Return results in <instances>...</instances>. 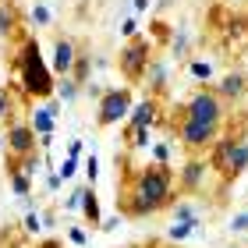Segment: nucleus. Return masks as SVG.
<instances>
[{
  "mask_svg": "<svg viewBox=\"0 0 248 248\" xmlns=\"http://www.w3.org/2000/svg\"><path fill=\"white\" fill-rule=\"evenodd\" d=\"M202 170H206V163L191 160V163H188V170H185V188H195V185L202 181Z\"/></svg>",
  "mask_w": 248,
  "mask_h": 248,
  "instance_id": "12",
  "label": "nucleus"
},
{
  "mask_svg": "<svg viewBox=\"0 0 248 248\" xmlns=\"http://www.w3.org/2000/svg\"><path fill=\"white\" fill-rule=\"evenodd\" d=\"M43 248H61V245H57V241H46V245H43Z\"/></svg>",
  "mask_w": 248,
  "mask_h": 248,
  "instance_id": "16",
  "label": "nucleus"
},
{
  "mask_svg": "<svg viewBox=\"0 0 248 248\" xmlns=\"http://www.w3.org/2000/svg\"><path fill=\"white\" fill-rule=\"evenodd\" d=\"M177 139H181V145L188 153H206V149L217 145L220 128H217V124H202V121L181 117V124H177Z\"/></svg>",
  "mask_w": 248,
  "mask_h": 248,
  "instance_id": "4",
  "label": "nucleus"
},
{
  "mask_svg": "<svg viewBox=\"0 0 248 248\" xmlns=\"http://www.w3.org/2000/svg\"><path fill=\"white\" fill-rule=\"evenodd\" d=\"M153 57V50H149V43L145 39H131L128 46L121 50V71H124V78H128V82H139V78L149 71V61Z\"/></svg>",
  "mask_w": 248,
  "mask_h": 248,
  "instance_id": "6",
  "label": "nucleus"
},
{
  "mask_svg": "<svg viewBox=\"0 0 248 248\" xmlns=\"http://www.w3.org/2000/svg\"><path fill=\"white\" fill-rule=\"evenodd\" d=\"M7 145H11V156H36V128H29V124H11L7 128Z\"/></svg>",
  "mask_w": 248,
  "mask_h": 248,
  "instance_id": "8",
  "label": "nucleus"
},
{
  "mask_svg": "<svg viewBox=\"0 0 248 248\" xmlns=\"http://www.w3.org/2000/svg\"><path fill=\"white\" fill-rule=\"evenodd\" d=\"M209 163L223 177H238L248 167V139H217V145L209 149Z\"/></svg>",
  "mask_w": 248,
  "mask_h": 248,
  "instance_id": "3",
  "label": "nucleus"
},
{
  "mask_svg": "<svg viewBox=\"0 0 248 248\" xmlns=\"http://www.w3.org/2000/svg\"><path fill=\"white\" fill-rule=\"evenodd\" d=\"M11 117V96H7V89H0V121H7Z\"/></svg>",
  "mask_w": 248,
  "mask_h": 248,
  "instance_id": "14",
  "label": "nucleus"
},
{
  "mask_svg": "<svg viewBox=\"0 0 248 248\" xmlns=\"http://www.w3.org/2000/svg\"><path fill=\"white\" fill-rule=\"evenodd\" d=\"M131 114V89H107L99 96V124L110 128Z\"/></svg>",
  "mask_w": 248,
  "mask_h": 248,
  "instance_id": "7",
  "label": "nucleus"
},
{
  "mask_svg": "<svg viewBox=\"0 0 248 248\" xmlns=\"http://www.w3.org/2000/svg\"><path fill=\"white\" fill-rule=\"evenodd\" d=\"M185 117L202 121V124H217V128H220V121H223V99L217 93H209V89H202V93H195L188 99Z\"/></svg>",
  "mask_w": 248,
  "mask_h": 248,
  "instance_id": "5",
  "label": "nucleus"
},
{
  "mask_svg": "<svg viewBox=\"0 0 248 248\" xmlns=\"http://www.w3.org/2000/svg\"><path fill=\"white\" fill-rule=\"evenodd\" d=\"M75 64H78V53H75V43H67V39H57V50H53V71H75Z\"/></svg>",
  "mask_w": 248,
  "mask_h": 248,
  "instance_id": "9",
  "label": "nucleus"
},
{
  "mask_svg": "<svg viewBox=\"0 0 248 248\" xmlns=\"http://www.w3.org/2000/svg\"><path fill=\"white\" fill-rule=\"evenodd\" d=\"M18 71H21V85H25L29 96H50L53 93V67L43 64V53H39V43L36 39H25L21 43V53H18Z\"/></svg>",
  "mask_w": 248,
  "mask_h": 248,
  "instance_id": "2",
  "label": "nucleus"
},
{
  "mask_svg": "<svg viewBox=\"0 0 248 248\" xmlns=\"http://www.w3.org/2000/svg\"><path fill=\"white\" fill-rule=\"evenodd\" d=\"M82 199H85V213H89V220H99V206H96V195H93V191H82Z\"/></svg>",
  "mask_w": 248,
  "mask_h": 248,
  "instance_id": "13",
  "label": "nucleus"
},
{
  "mask_svg": "<svg viewBox=\"0 0 248 248\" xmlns=\"http://www.w3.org/2000/svg\"><path fill=\"white\" fill-rule=\"evenodd\" d=\"M170 191H174V177L163 163L156 167H145V170L135 177V188H131V199L121 202V209H128L131 217H142V213H153V209H163L170 202Z\"/></svg>",
  "mask_w": 248,
  "mask_h": 248,
  "instance_id": "1",
  "label": "nucleus"
},
{
  "mask_svg": "<svg viewBox=\"0 0 248 248\" xmlns=\"http://www.w3.org/2000/svg\"><path fill=\"white\" fill-rule=\"evenodd\" d=\"M248 93V82H245V75H227L220 82V89H217V96L220 99H241Z\"/></svg>",
  "mask_w": 248,
  "mask_h": 248,
  "instance_id": "11",
  "label": "nucleus"
},
{
  "mask_svg": "<svg viewBox=\"0 0 248 248\" xmlns=\"http://www.w3.org/2000/svg\"><path fill=\"white\" fill-rule=\"evenodd\" d=\"M191 71H195L199 78H206V75H209V67H206V64H191Z\"/></svg>",
  "mask_w": 248,
  "mask_h": 248,
  "instance_id": "15",
  "label": "nucleus"
},
{
  "mask_svg": "<svg viewBox=\"0 0 248 248\" xmlns=\"http://www.w3.org/2000/svg\"><path fill=\"white\" fill-rule=\"evenodd\" d=\"M160 121V103L156 99H145L142 107H135V114H131V124H135V131H145L149 124Z\"/></svg>",
  "mask_w": 248,
  "mask_h": 248,
  "instance_id": "10",
  "label": "nucleus"
}]
</instances>
